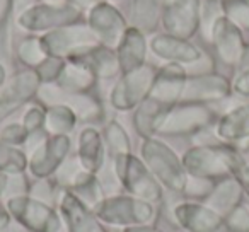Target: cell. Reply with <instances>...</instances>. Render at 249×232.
I'll use <instances>...</instances> for the list:
<instances>
[{"mask_svg": "<svg viewBox=\"0 0 249 232\" xmlns=\"http://www.w3.org/2000/svg\"><path fill=\"white\" fill-rule=\"evenodd\" d=\"M140 157L164 190L183 195L188 183V173L183 166V159L169 143L159 137L143 139L140 145Z\"/></svg>", "mask_w": 249, "mask_h": 232, "instance_id": "obj_1", "label": "cell"}, {"mask_svg": "<svg viewBox=\"0 0 249 232\" xmlns=\"http://www.w3.org/2000/svg\"><path fill=\"white\" fill-rule=\"evenodd\" d=\"M99 220L106 227L126 229L133 225L157 224L159 218V207L140 200L128 193H113L107 195L96 208H94Z\"/></svg>", "mask_w": 249, "mask_h": 232, "instance_id": "obj_2", "label": "cell"}, {"mask_svg": "<svg viewBox=\"0 0 249 232\" xmlns=\"http://www.w3.org/2000/svg\"><path fill=\"white\" fill-rule=\"evenodd\" d=\"M111 167L124 193L157 207L164 201V188L149 171L140 156H135L133 152L118 156L111 159Z\"/></svg>", "mask_w": 249, "mask_h": 232, "instance_id": "obj_3", "label": "cell"}, {"mask_svg": "<svg viewBox=\"0 0 249 232\" xmlns=\"http://www.w3.org/2000/svg\"><path fill=\"white\" fill-rule=\"evenodd\" d=\"M2 203L29 232H67L58 207L35 195H11Z\"/></svg>", "mask_w": 249, "mask_h": 232, "instance_id": "obj_4", "label": "cell"}, {"mask_svg": "<svg viewBox=\"0 0 249 232\" xmlns=\"http://www.w3.org/2000/svg\"><path fill=\"white\" fill-rule=\"evenodd\" d=\"M218 116L210 104L178 103L164 114L157 128V137H190L210 128Z\"/></svg>", "mask_w": 249, "mask_h": 232, "instance_id": "obj_5", "label": "cell"}, {"mask_svg": "<svg viewBox=\"0 0 249 232\" xmlns=\"http://www.w3.org/2000/svg\"><path fill=\"white\" fill-rule=\"evenodd\" d=\"M157 69L145 63L132 72L121 73L109 92V104L116 111H133L140 103L149 97L156 79Z\"/></svg>", "mask_w": 249, "mask_h": 232, "instance_id": "obj_6", "label": "cell"}, {"mask_svg": "<svg viewBox=\"0 0 249 232\" xmlns=\"http://www.w3.org/2000/svg\"><path fill=\"white\" fill-rule=\"evenodd\" d=\"M80 19H82V12L72 5L35 4L26 7L18 16V26L28 33L45 35L53 29L80 22Z\"/></svg>", "mask_w": 249, "mask_h": 232, "instance_id": "obj_7", "label": "cell"}, {"mask_svg": "<svg viewBox=\"0 0 249 232\" xmlns=\"http://www.w3.org/2000/svg\"><path fill=\"white\" fill-rule=\"evenodd\" d=\"M41 41L48 55L60 56L65 60L73 58L87 48L101 45L92 29L84 22H75V24L45 33L41 35Z\"/></svg>", "mask_w": 249, "mask_h": 232, "instance_id": "obj_8", "label": "cell"}, {"mask_svg": "<svg viewBox=\"0 0 249 232\" xmlns=\"http://www.w3.org/2000/svg\"><path fill=\"white\" fill-rule=\"evenodd\" d=\"M36 97L45 106L55 103L67 104L77 114L79 122L87 125H96L104 120V107L99 97L94 96L92 92H67L56 84H43Z\"/></svg>", "mask_w": 249, "mask_h": 232, "instance_id": "obj_9", "label": "cell"}, {"mask_svg": "<svg viewBox=\"0 0 249 232\" xmlns=\"http://www.w3.org/2000/svg\"><path fill=\"white\" fill-rule=\"evenodd\" d=\"M183 166L188 176L218 181L231 176L225 142L213 145H193L183 154Z\"/></svg>", "mask_w": 249, "mask_h": 232, "instance_id": "obj_10", "label": "cell"}, {"mask_svg": "<svg viewBox=\"0 0 249 232\" xmlns=\"http://www.w3.org/2000/svg\"><path fill=\"white\" fill-rule=\"evenodd\" d=\"M70 150H72L70 135H48L28 154V173L36 179L53 178L62 164L70 157Z\"/></svg>", "mask_w": 249, "mask_h": 232, "instance_id": "obj_11", "label": "cell"}, {"mask_svg": "<svg viewBox=\"0 0 249 232\" xmlns=\"http://www.w3.org/2000/svg\"><path fill=\"white\" fill-rule=\"evenodd\" d=\"M201 0H162L160 24L164 33L191 39L200 31Z\"/></svg>", "mask_w": 249, "mask_h": 232, "instance_id": "obj_12", "label": "cell"}, {"mask_svg": "<svg viewBox=\"0 0 249 232\" xmlns=\"http://www.w3.org/2000/svg\"><path fill=\"white\" fill-rule=\"evenodd\" d=\"M39 87L41 82L33 69L16 72L0 89V125L11 118L16 111L31 103L38 96Z\"/></svg>", "mask_w": 249, "mask_h": 232, "instance_id": "obj_13", "label": "cell"}, {"mask_svg": "<svg viewBox=\"0 0 249 232\" xmlns=\"http://www.w3.org/2000/svg\"><path fill=\"white\" fill-rule=\"evenodd\" d=\"M208 41L213 45V50L217 53L218 60L227 67H239L246 60L248 52V41L244 39L242 31L229 21L225 16L218 18L215 21L213 28L210 31Z\"/></svg>", "mask_w": 249, "mask_h": 232, "instance_id": "obj_14", "label": "cell"}, {"mask_svg": "<svg viewBox=\"0 0 249 232\" xmlns=\"http://www.w3.org/2000/svg\"><path fill=\"white\" fill-rule=\"evenodd\" d=\"M174 224L186 232H224V217L203 201L184 200L173 207Z\"/></svg>", "mask_w": 249, "mask_h": 232, "instance_id": "obj_15", "label": "cell"}, {"mask_svg": "<svg viewBox=\"0 0 249 232\" xmlns=\"http://www.w3.org/2000/svg\"><path fill=\"white\" fill-rule=\"evenodd\" d=\"M232 94V82L217 72L188 75L181 103L215 104L229 99Z\"/></svg>", "mask_w": 249, "mask_h": 232, "instance_id": "obj_16", "label": "cell"}, {"mask_svg": "<svg viewBox=\"0 0 249 232\" xmlns=\"http://www.w3.org/2000/svg\"><path fill=\"white\" fill-rule=\"evenodd\" d=\"M87 26L94 31L101 45L111 48H116L124 31L128 29V22L123 14L107 0L99 2L87 12Z\"/></svg>", "mask_w": 249, "mask_h": 232, "instance_id": "obj_17", "label": "cell"}, {"mask_svg": "<svg viewBox=\"0 0 249 232\" xmlns=\"http://www.w3.org/2000/svg\"><path fill=\"white\" fill-rule=\"evenodd\" d=\"M55 205L62 214L67 232H109L96 212L70 191H60Z\"/></svg>", "mask_w": 249, "mask_h": 232, "instance_id": "obj_18", "label": "cell"}, {"mask_svg": "<svg viewBox=\"0 0 249 232\" xmlns=\"http://www.w3.org/2000/svg\"><path fill=\"white\" fill-rule=\"evenodd\" d=\"M149 48L157 58L164 60L166 63H179L183 67L193 65L203 55V52L190 39L178 38L167 33L154 36L149 41Z\"/></svg>", "mask_w": 249, "mask_h": 232, "instance_id": "obj_19", "label": "cell"}, {"mask_svg": "<svg viewBox=\"0 0 249 232\" xmlns=\"http://www.w3.org/2000/svg\"><path fill=\"white\" fill-rule=\"evenodd\" d=\"M186 80V67L179 65V63H166L160 69H157L149 96L166 106H174V104L181 103Z\"/></svg>", "mask_w": 249, "mask_h": 232, "instance_id": "obj_20", "label": "cell"}, {"mask_svg": "<svg viewBox=\"0 0 249 232\" xmlns=\"http://www.w3.org/2000/svg\"><path fill=\"white\" fill-rule=\"evenodd\" d=\"M77 159L84 169L94 174H99L106 166L107 150L104 143L103 132L96 126H84L77 137Z\"/></svg>", "mask_w": 249, "mask_h": 232, "instance_id": "obj_21", "label": "cell"}, {"mask_svg": "<svg viewBox=\"0 0 249 232\" xmlns=\"http://www.w3.org/2000/svg\"><path fill=\"white\" fill-rule=\"evenodd\" d=\"M118 62H120L121 73L132 72L140 67H143L147 63V38L145 33H142L140 29L128 26V29L124 31L123 38L120 39L116 48Z\"/></svg>", "mask_w": 249, "mask_h": 232, "instance_id": "obj_22", "label": "cell"}, {"mask_svg": "<svg viewBox=\"0 0 249 232\" xmlns=\"http://www.w3.org/2000/svg\"><path fill=\"white\" fill-rule=\"evenodd\" d=\"M218 140L225 143H237L249 139V101L235 104L224 114H220L213 125Z\"/></svg>", "mask_w": 249, "mask_h": 232, "instance_id": "obj_23", "label": "cell"}, {"mask_svg": "<svg viewBox=\"0 0 249 232\" xmlns=\"http://www.w3.org/2000/svg\"><path fill=\"white\" fill-rule=\"evenodd\" d=\"M75 62H82L94 72L97 80H111L118 79L121 75L120 62H118L116 50L106 45H96L92 48H87L75 55Z\"/></svg>", "mask_w": 249, "mask_h": 232, "instance_id": "obj_24", "label": "cell"}, {"mask_svg": "<svg viewBox=\"0 0 249 232\" xmlns=\"http://www.w3.org/2000/svg\"><path fill=\"white\" fill-rule=\"evenodd\" d=\"M244 190H242L241 183L235 179L234 176H227L224 179H218L215 183L212 193L203 200V203H207L210 208H213L218 215L227 217L235 207H239L244 198Z\"/></svg>", "mask_w": 249, "mask_h": 232, "instance_id": "obj_25", "label": "cell"}, {"mask_svg": "<svg viewBox=\"0 0 249 232\" xmlns=\"http://www.w3.org/2000/svg\"><path fill=\"white\" fill-rule=\"evenodd\" d=\"M169 107L171 106H166L150 96L143 103H140L133 109V128H135L137 135L142 140L157 137V128Z\"/></svg>", "mask_w": 249, "mask_h": 232, "instance_id": "obj_26", "label": "cell"}, {"mask_svg": "<svg viewBox=\"0 0 249 232\" xmlns=\"http://www.w3.org/2000/svg\"><path fill=\"white\" fill-rule=\"evenodd\" d=\"M97 84V77L87 65L75 60H67L56 86L67 92H92Z\"/></svg>", "mask_w": 249, "mask_h": 232, "instance_id": "obj_27", "label": "cell"}, {"mask_svg": "<svg viewBox=\"0 0 249 232\" xmlns=\"http://www.w3.org/2000/svg\"><path fill=\"white\" fill-rule=\"evenodd\" d=\"M133 28L149 35L154 33L160 24L162 18V0H132L130 5Z\"/></svg>", "mask_w": 249, "mask_h": 232, "instance_id": "obj_28", "label": "cell"}, {"mask_svg": "<svg viewBox=\"0 0 249 232\" xmlns=\"http://www.w3.org/2000/svg\"><path fill=\"white\" fill-rule=\"evenodd\" d=\"M77 123H79L77 114L67 104L55 103L46 106L45 130L50 135H70L75 130Z\"/></svg>", "mask_w": 249, "mask_h": 232, "instance_id": "obj_29", "label": "cell"}, {"mask_svg": "<svg viewBox=\"0 0 249 232\" xmlns=\"http://www.w3.org/2000/svg\"><path fill=\"white\" fill-rule=\"evenodd\" d=\"M104 143H106L107 150V159H114L123 154H132V140L130 135L126 133L124 126L116 120H109L103 128Z\"/></svg>", "mask_w": 249, "mask_h": 232, "instance_id": "obj_30", "label": "cell"}, {"mask_svg": "<svg viewBox=\"0 0 249 232\" xmlns=\"http://www.w3.org/2000/svg\"><path fill=\"white\" fill-rule=\"evenodd\" d=\"M28 154L19 147H12L0 140V173L4 174H24L28 171Z\"/></svg>", "mask_w": 249, "mask_h": 232, "instance_id": "obj_31", "label": "cell"}, {"mask_svg": "<svg viewBox=\"0 0 249 232\" xmlns=\"http://www.w3.org/2000/svg\"><path fill=\"white\" fill-rule=\"evenodd\" d=\"M46 56L48 53L43 46L41 36H29V38L22 39L18 46V58L24 65V69L35 70Z\"/></svg>", "mask_w": 249, "mask_h": 232, "instance_id": "obj_32", "label": "cell"}, {"mask_svg": "<svg viewBox=\"0 0 249 232\" xmlns=\"http://www.w3.org/2000/svg\"><path fill=\"white\" fill-rule=\"evenodd\" d=\"M222 12L241 31H249V0H220Z\"/></svg>", "mask_w": 249, "mask_h": 232, "instance_id": "obj_33", "label": "cell"}, {"mask_svg": "<svg viewBox=\"0 0 249 232\" xmlns=\"http://www.w3.org/2000/svg\"><path fill=\"white\" fill-rule=\"evenodd\" d=\"M46 122V106L43 103H29L28 109L22 114V125L28 130L29 137L38 135V133L46 132L45 130Z\"/></svg>", "mask_w": 249, "mask_h": 232, "instance_id": "obj_34", "label": "cell"}, {"mask_svg": "<svg viewBox=\"0 0 249 232\" xmlns=\"http://www.w3.org/2000/svg\"><path fill=\"white\" fill-rule=\"evenodd\" d=\"M65 63H67V60L60 58V56H52V55L46 56V58L35 69L41 86L43 84H56V80L60 79L63 69H65Z\"/></svg>", "mask_w": 249, "mask_h": 232, "instance_id": "obj_35", "label": "cell"}, {"mask_svg": "<svg viewBox=\"0 0 249 232\" xmlns=\"http://www.w3.org/2000/svg\"><path fill=\"white\" fill-rule=\"evenodd\" d=\"M215 183H217V181L205 179V178L188 176V183H186V188H184V191H183V196L186 198V200L203 201L205 198L212 193Z\"/></svg>", "mask_w": 249, "mask_h": 232, "instance_id": "obj_36", "label": "cell"}, {"mask_svg": "<svg viewBox=\"0 0 249 232\" xmlns=\"http://www.w3.org/2000/svg\"><path fill=\"white\" fill-rule=\"evenodd\" d=\"M201 22H200V29L203 31L205 38H210V31L213 28L215 21L218 18L224 16L222 12V4L220 0H203L201 2Z\"/></svg>", "mask_w": 249, "mask_h": 232, "instance_id": "obj_37", "label": "cell"}, {"mask_svg": "<svg viewBox=\"0 0 249 232\" xmlns=\"http://www.w3.org/2000/svg\"><path fill=\"white\" fill-rule=\"evenodd\" d=\"M224 232H249V205L241 203L224 218Z\"/></svg>", "mask_w": 249, "mask_h": 232, "instance_id": "obj_38", "label": "cell"}, {"mask_svg": "<svg viewBox=\"0 0 249 232\" xmlns=\"http://www.w3.org/2000/svg\"><path fill=\"white\" fill-rule=\"evenodd\" d=\"M29 139L28 130L24 128L22 122H14V123H7L0 128V140L12 147H24L26 142Z\"/></svg>", "mask_w": 249, "mask_h": 232, "instance_id": "obj_39", "label": "cell"}, {"mask_svg": "<svg viewBox=\"0 0 249 232\" xmlns=\"http://www.w3.org/2000/svg\"><path fill=\"white\" fill-rule=\"evenodd\" d=\"M232 94L249 101V69H244L232 80Z\"/></svg>", "mask_w": 249, "mask_h": 232, "instance_id": "obj_40", "label": "cell"}, {"mask_svg": "<svg viewBox=\"0 0 249 232\" xmlns=\"http://www.w3.org/2000/svg\"><path fill=\"white\" fill-rule=\"evenodd\" d=\"M12 11H14V0H0V31L7 26Z\"/></svg>", "mask_w": 249, "mask_h": 232, "instance_id": "obj_41", "label": "cell"}, {"mask_svg": "<svg viewBox=\"0 0 249 232\" xmlns=\"http://www.w3.org/2000/svg\"><path fill=\"white\" fill-rule=\"evenodd\" d=\"M65 2H67V5H72V7H75L77 11L89 12L94 5H97L99 2H103V0H65Z\"/></svg>", "mask_w": 249, "mask_h": 232, "instance_id": "obj_42", "label": "cell"}, {"mask_svg": "<svg viewBox=\"0 0 249 232\" xmlns=\"http://www.w3.org/2000/svg\"><path fill=\"white\" fill-rule=\"evenodd\" d=\"M120 232H164V231H160L156 224H147V225H133V227L121 229Z\"/></svg>", "mask_w": 249, "mask_h": 232, "instance_id": "obj_43", "label": "cell"}, {"mask_svg": "<svg viewBox=\"0 0 249 232\" xmlns=\"http://www.w3.org/2000/svg\"><path fill=\"white\" fill-rule=\"evenodd\" d=\"M7 181H9V174L0 173V200L5 195V190H7Z\"/></svg>", "mask_w": 249, "mask_h": 232, "instance_id": "obj_44", "label": "cell"}, {"mask_svg": "<svg viewBox=\"0 0 249 232\" xmlns=\"http://www.w3.org/2000/svg\"><path fill=\"white\" fill-rule=\"evenodd\" d=\"M7 80H9V75H7V69H5V63L0 62V89L5 86Z\"/></svg>", "mask_w": 249, "mask_h": 232, "instance_id": "obj_45", "label": "cell"}, {"mask_svg": "<svg viewBox=\"0 0 249 232\" xmlns=\"http://www.w3.org/2000/svg\"><path fill=\"white\" fill-rule=\"evenodd\" d=\"M38 4H48V5H65V0H36Z\"/></svg>", "mask_w": 249, "mask_h": 232, "instance_id": "obj_46", "label": "cell"}, {"mask_svg": "<svg viewBox=\"0 0 249 232\" xmlns=\"http://www.w3.org/2000/svg\"><path fill=\"white\" fill-rule=\"evenodd\" d=\"M246 58L249 60V41H248V52H246Z\"/></svg>", "mask_w": 249, "mask_h": 232, "instance_id": "obj_47", "label": "cell"}]
</instances>
